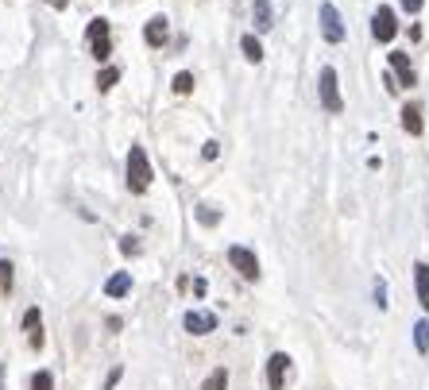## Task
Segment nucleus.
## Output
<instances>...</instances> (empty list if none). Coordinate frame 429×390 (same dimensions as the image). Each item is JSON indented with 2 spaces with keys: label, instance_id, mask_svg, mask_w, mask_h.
I'll list each match as a JSON object with an SVG mask.
<instances>
[{
  "label": "nucleus",
  "instance_id": "obj_7",
  "mask_svg": "<svg viewBox=\"0 0 429 390\" xmlns=\"http://www.w3.org/2000/svg\"><path fill=\"white\" fill-rule=\"evenodd\" d=\"M286 367H290V356H286V352H275V356L267 359V387H271V390H283Z\"/></svg>",
  "mask_w": 429,
  "mask_h": 390
},
{
  "label": "nucleus",
  "instance_id": "obj_3",
  "mask_svg": "<svg viewBox=\"0 0 429 390\" xmlns=\"http://www.w3.org/2000/svg\"><path fill=\"white\" fill-rule=\"evenodd\" d=\"M228 263L240 271V278H248V283H255L259 278V259H255V251H248V248H240V243H232L228 248Z\"/></svg>",
  "mask_w": 429,
  "mask_h": 390
},
{
  "label": "nucleus",
  "instance_id": "obj_8",
  "mask_svg": "<svg viewBox=\"0 0 429 390\" xmlns=\"http://www.w3.org/2000/svg\"><path fill=\"white\" fill-rule=\"evenodd\" d=\"M182 324H186V332H194V336H205V332H213V329H217V317H213V313H205V309H190Z\"/></svg>",
  "mask_w": 429,
  "mask_h": 390
},
{
  "label": "nucleus",
  "instance_id": "obj_4",
  "mask_svg": "<svg viewBox=\"0 0 429 390\" xmlns=\"http://www.w3.org/2000/svg\"><path fill=\"white\" fill-rule=\"evenodd\" d=\"M321 105L329 108V112H340V108H345V100H340V85H337V70L333 66H325L321 70Z\"/></svg>",
  "mask_w": 429,
  "mask_h": 390
},
{
  "label": "nucleus",
  "instance_id": "obj_26",
  "mask_svg": "<svg viewBox=\"0 0 429 390\" xmlns=\"http://www.w3.org/2000/svg\"><path fill=\"white\" fill-rule=\"evenodd\" d=\"M217 151H220V143H213V140H209V143L202 147V155H205V158H217Z\"/></svg>",
  "mask_w": 429,
  "mask_h": 390
},
{
  "label": "nucleus",
  "instance_id": "obj_23",
  "mask_svg": "<svg viewBox=\"0 0 429 390\" xmlns=\"http://www.w3.org/2000/svg\"><path fill=\"white\" fill-rule=\"evenodd\" d=\"M120 251H124V255H135V251H140V243H135V236H124V240H120Z\"/></svg>",
  "mask_w": 429,
  "mask_h": 390
},
{
  "label": "nucleus",
  "instance_id": "obj_10",
  "mask_svg": "<svg viewBox=\"0 0 429 390\" xmlns=\"http://www.w3.org/2000/svg\"><path fill=\"white\" fill-rule=\"evenodd\" d=\"M167 31H170L167 16H151L147 27H143V39H147V47H163V43H167Z\"/></svg>",
  "mask_w": 429,
  "mask_h": 390
},
{
  "label": "nucleus",
  "instance_id": "obj_19",
  "mask_svg": "<svg viewBox=\"0 0 429 390\" xmlns=\"http://www.w3.org/2000/svg\"><path fill=\"white\" fill-rule=\"evenodd\" d=\"M116 82H120V70L116 66H105L101 74H97V89H112Z\"/></svg>",
  "mask_w": 429,
  "mask_h": 390
},
{
  "label": "nucleus",
  "instance_id": "obj_5",
  "mask_svg": "<svg viewBox=\"0 0 429 390\" xmlns=\"http://www.w3.org/2000/svg\"><path fill=\"white\" fill-rule=\"evenodd\" d=\"M395 31H398L395 12H391L387 4H379V8H375V16H371V35H375L379 43H391V39H395Z\"/></svg>",
  "mask_w": 429,
  "mask_h": 390
},
{
  "label": "nucleus",
  "instance_id": "obj_25",
  "mask_svg": "<svg viewBox=\"0 0 429 390\" xmlns=\"http://www.w3.org/2000/svg\"><path fill=\"white\" fill-rule=\"evenodd\" d=\"M197 216H202V225H217V213H213L209 205H202V213H197Z\"/></svg>",
  "mask_w": 429,
  "mask_h": 390
},
{
  "label": "nucleus",
  "instance_id": "obj_20",
  "mask_svg": "<svg viewBox=\"0 0 429 390\" xmlns=\"http://www.w3.org/2000/svg\"><path fill=\"white\" fill-rule=\"evenodd\" d=\"M0 294H12V263L0 259Z\"/></svg>",
  "mask_w": 429,
  "mask_h": 390
},
{
  "label": "nucleus",
  "instance_id": "obj_12",
  "mask_svg": "<svg viewBox=\"0 0 429 390\" xmlns=\"http://www.w3.org/2000/svg\"><path fill=\"white\" fill-rule=\"evenodd\" d=\"M128 290H132V274H128V271L112 274L109 283H105V294H109V298H124Z\"/></svg>",
  "mask_w": 429,
  "mask_h": 390
},
{
  "label": "nucleus",
  "instance_id": "obj_6",
  "mask_svg": "<svg viewBox=\"0 0 429 390\" xmlns=\"http://www.w3.org/2000/svg\"><path fill=\"white\" fill-rule=\"evenodd\" d=\"M321 35H325L329 43H345V24H340V12L333 8V4H321Z\"/></svg>",
  "mask_w": 429,
  "mask_h": 390
},
{
  "label": "nucleus",
  "instance_id": "obj_27",
  "mask_svg": "<svg viewBox=\"0 0 429 390\" xmlns=\"http://www.w3.org/2000/svg\"><path fill=\"white\" fill-rule=\"evenodd\" d=\"M421 4H426V0H402L406 12H421Z\"/></svg>",
  "mask_w": 429,
  "mask_h": 390
},
{
  "label": "nucleus",
  "instance_id": "obj_2",
  "mask_svg": "<svg viewBox=\"0 0 429 390\" xmlns=\"http://www.w3.org/2000/svg\"><path fill=\"white\" fill-rule=\"evenodd\" d=\"M85 39H89V50H93V59L105 62L112 54V35H109V20H89V31H85Z\"/></svg>",
  "mask_w": 429,
  "mask_h": 390
},
{
  "label": "nucleus",
  "instance_id": "obj_1",
  "mask_svg": "<svg viewBox=\"0 0 429 390\" xmlns=\"http://www.w3.org/2000/svg\"><path fill=\"white\" fill-rule=\"evenodd\" d=\"M147 186H151V163H147L143 147H132L128 151V190L143 193Z\"/></svg>",
  "mask_w": 429,
  "mask_h": 390
},
{
  "label": "nucleus",
  "instance_id": "obj_18",
  "mask_svg": "<svg viewBox=\"0 0 429 390\" xmlns=\"http://www.w3.org/2000/svg\"><path fill=\"white\" fill-rule=\"evenodd\" d=\"M414 348H418V352H429V321H418V324H414Z\"/></svg>",
  "mask_w": 429,
  "mask_h": 390
},
{
  "label": "nucleus",
  "instance_id": "obj_13",
  "mask_svg": "<svg viewBox=\"0 0 429 390\" xmlns=\"http://www.w3.org/2000/svg\"><path fill=\"white\" fill-rule=\"evenodd\" d=\"M414 286H418V301H421V309H429V267H426V263L414 267Z\"/></svg>",
  "mask_w": 429,
  "mask_h": 390
},
{
  "label": "nucleus",
  "instance_id": "obj_24",
  "mask_svg": "<svg viewBox=\"0 0 429 390\" xmlns=\"http://www.w3.org/2000/svg\"><path fill=\"white\" fill-rule=\"evenodd\" d=\"M375 298H379V309L387 306V283L383 278H375Z\"/></svg>",
  "mask_w": 429,
  "mask_h": 390
},
{
  "label": "nucleus",
  "instance_id": "obj_22",
  "mask_svg": "<svg viewBox=\"0 0 429 390\" xmlns=\"http://www.w3.org/2000/svg\"><path fill=\"white\" fill-rule=\"evenodd\" d=\"M174 93H182V97H186V93H194V74H186V70H182V74L174 77Z\"/></svg>",
  "mask_w": 429,
  "mask_h": 390
},
{
  "label": "nucleus",
  "instance_id": "obj_16",
  "mask_svg": "<svg viewBox=\"0 0 429 390\" xmlns=\"http://www.w3.org/2000/svg\"><path fill=\"white\" fill-rule=\"evenodd\" d=\"M240 47H244V59L248 62H259L263 59V47H259V39H255V35H244V39H240Z\"/></svg>",
  "mask_w": 429,
  "mask_h": 390
},
{
  "label": "nucleus",
  "instance_id": "obj_11",
  "mask_svg": "<svg viewBox=\"0 0 429 390\" xmlns=\"http://www.w3.org/2000/svg\"><path fill=\"white\" fill-rule=\"evenodd\" d=\"M24 329L31 332V336H27L31 348H43V317H39V309H27L24 313Z\"/></svg>",
  "mask_w": 429,
  "mask_h": 390
},
{
  "label": "nucleus",
  "instance_id": "obj_14",
  "mask_svg": "<svg viewBox=\"0 0 429 390\" xmlns=\"http://www.w3.org/2000/svg\"><path fill=\"white\" fill-rule=\"evenodd\" d=\"M252 16H255V31H271V27H275V16H271V0H255Z\"/></svg>",
  "mask_w": 429,
  "mask_h": 390
},
{
  "label": "nucleus",
  "instance_id": "obj_15",
  "mask_svg": "<svg viewBox=\"0 0 429 390\" xmlns=\"http://www.w3.org/2000/svg\"><path fill=\"white\" fill-rule=\"evenodd\" d=\"M402 128L410 135H421V108L418 105H406L402 108Z\"/></svg>",
  "mask_w": 429,
  "mask_h": 390
},
{
  "label": "nucleus",
  "instance_id": "obj_9",
  "mask_svg": "<svg viewBox=\"0 0 429 390\" xmlns=\"http://www.w3.org/2000/svg\"><path fill=\"white\" fill-rule=\"evenodd\" d=\"M391 70H395V77H398V89H410L414 82H418V74H414V66H410V59H406L402 50H395V54H391Z\"/></svg>",
  "mask_w": 429,
  "mask_h": 390
},
{
  "label": "nucleus",
  "instance_id": "obj_17",
  "mask_svg": "<svg viewBox=\"0 0 429 390\" xmlns=\"http://www.w3.org/2000/svg\"><path fill=\"white\" fill-rule=\"evenodd\" d=\"M202 390H228V371H225V367H217V371L202 382Z\"/></svg>",
  "mask_w": 429,
  "mask_h": 390
},
{
  "label": "nucleus",
  "instance_id": "obj_21",
  "mask_svg": "<svg viewBox=\"0 0 429 390\" xmlns=\"http://www.w3.org/2000/svg\"><path fill=\"white\" fill-rule=\"evenodd\" d=\"M31 390H54V375H51V371H35Z\"/></svg>",
  "mask_w": 429,
  "mask_h": 390
}]
</instances>
